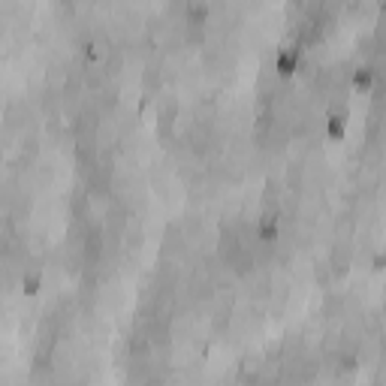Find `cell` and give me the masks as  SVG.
<instances>
[{
    "mask_svg": "<svg viewBox=\"0 0 386 386\" xmlns=\"http://www.w3.org/2000/svg\"><path fill=\"white\" fill-rule=\"evenodd\" d=\"M275 233H278V223H275V217H269V220H263V226H260V236L263 239H275Z\"/></svg>",
    "mask_w": 386,
    "mask_h": 386,
    "instance_id": "3",
    "label": "cell"
},
{
    "mask_svg": "<svg viewBox=\"0 0 386 386\" xmlns=\"http://www.w3.org/2000/svg\"><path fill=\"white\" fill-rule=\"evenodd\" d=\"M344 133V118H332L329 121V136H341Z\"/></svg>",
    "mask_w": 386,
    "mask_h": 386,
    "instance_id": "5",
    "label": "cell"
},
{
    "mask_svg": "<svg viewBox=\"0 0 386 386\" xmlns=\"http://www.w3.org/2000/svg\"><path fill=\"white\" fill-rule=\"evenodd\" d=\"M371 79H374V69H371V66H362V69H356V75H353L356 88H368Z\"/></svg>",
    "mask_w": 386,
    "mask_h": 386,
    "instance_id": "2",
    "label": "cell"
},
{
    "mask_svg": "<svg viewBox=\"0 0 386 386\" xmlns=\"http://www.w3.org/2000/svg\"><path fill=\"white\" fill-rule=\"evenodd\" d=\"M296 63H299V48H284L281 54H278V72H293L296 69Z\"/></svg>",
    "mask_w": 386,
    "mask_h": 386,
    "instance_id": "1",
    "label": "cell"
},
{
    "mask_svg": "<svg viewBox=\"0 0 386 386\" xmlns=\"http://www.w3.org/2000/svg\"><path fill=\"white\" fill-rule=\"evenodd\" d=\"M21 284H24V293H27V296H33V293L39 290V275H36V272H33V275H24V281H21Z\"/></svg>",
    "mask_w": 386,
    "mask_h": 386,
    "instance_id": "4",
    "label": "cell"
}]
</instances>
